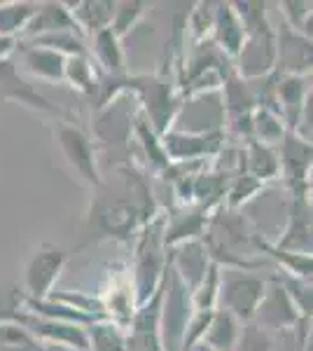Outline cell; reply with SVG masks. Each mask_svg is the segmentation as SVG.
Instances as JSON below:
<instances>
[{
	"mask_svg": "<svg viewBox=\"0 0 313 351\" xmlns=\"http://www.w3.org/2000/svg\"><path fill=\"white\" fill-rule=\"evenodd\" d=\"M306 197H309V204L313 206V169H311V176H309V192H306Z\"/></svg>",
	"mask_w": 313,
	"mask_h": 351,
	"instance_id": "cell-37",
	"label": "cell"
},
{
	"mask_svg": "<svg viewBox=\"0 0 313 351\" xmlns=\"http://www.w3.org/2000/svg\"><path fill=\"white\" fill-rule=\"evenodd\" d=\"M42 351H79V349L64 347V344H42Z\"/></svg>",
	"mask_w": 313,
	"mask_h": 351,
	"instance_id": "cell-36",
	"label": "cell"
},
{
	"mask_svg": "<svg viewBox=\"0 0 313 351\" xmlns=\"http://www.w3.org/2000/svg\"><path fill=\"white\" fill-rule=\"evenodd\" d=\"M278 157H281V176L292 192V199L306 197L313 169V143L301 138L299 134L288 132L283 143L278 145Z\"/></svg>",
	"mask_w": 313,
	"mask_h": 351,
	"instance_id": "cell-10",
	"label": "cell"
},
{
	"mask_svg": "<svg viewBox=\"0 0 313 351\" xmlns=\"http://www.w3.org/2000/svg\"><path fill=\"white\" fill-rule=\"evenodd\" d=\"M0 351H42V342L16 321H0Z\"/></svg>",
	"mask_w": 313,
	"mask_h": 351,
	"instance_id": "cell-28",
	"label": "cell"
},
{
	"mask_svg": "<svg viewBox=\"0 0 313 351\" xmlns=\"http://www.w3.org/2000/svg\"><path fill=\"white\" fill-rule=\"evenodd\" d=\"M147 223L150 218L131 199H115L99 211V228L112 239H127L131 232L143 230Z\"/></svg>",
	"mask_w": 313,
	"mask_h": 351,
	"instance_id": "cell-14",
	"label": "cell"
},
{
	"mask_svg": "<svg viewBox=\"0 0 313 351\" xmlns=\"http://www.w3.org/2000/svg\"><path fill=\"white\" fill-rule=\"evenodd\" d=\"M213 311H195V314H192L190 324H187V330H185L183 351H192L197 344H201V339L210 326V319H213Z\"/></svg>",
	"mask_w": 313,
	"mask_h": 351,
	"instance_id": "cell-33",
	"label": "cell"
},
{
	"mask_svg": "<svg viewBox=\"0 0 313 351\" xmlns=\"http://www.w3.org/2000/svg\"><path fill=\"white\" fill-rule=\"evenodd\" d=\"M304 319L299 307L295 304L292 295L288 293L286 284L281 281V276L274 274L266 281V293L262 298L258 314H255L253 324H258L260 328H264L266 332H276V330H295V326Z\"/></svg>",
	"mask_w": 313,
	"mask_h": 351,
	"instance_id": "cell-9",
	"label": "cell"
},
{
	"mask_svg": "<svg viewBox=\"0 0 313 351\" xmlns=\"http://www.w3.org/2000/svg\"><path fill=\"white\" fill-rule=\"evenodd\" d=\"M162 145L166 150L171 164H195L218 157L225 148V132L215 134H183L168 129L162 136Z\"/></svg>",
	"mask_w": 313,
	"mask_h": 351,
	"instance_id": "cell-11",
	"label": "cell"
},
{
	"mask_svg": "<svg viewBox=\"0 0 313 351\" xmlns=\"http://www.w3.org/2000/svg\"><path fill=\"white\" fill-rule=\"evenodd\" d=\"M164 228H166V216L157 213L150 223L140 230L138 241L134 251V274H131V286H134L136 307H143L157 295V291L164 284L166 276L168 258L166 246H164Z\"/></svg>",
	"mask_w": 313,
	"mask_h": 351,
	"instance_id": "cell-2",
	"label": "cell"
},
{
	"mask_svg": "<svg viewBox=\"0 0 313 351\" xmlns=\"http://www.w3.org/2000/svg\"><path fill=\"white\" fill-rule=\"evenodd\" d=\"M145 3H117L115 8V19H112V33L122 40L129 31H134L138 26L140 16L145 14Z\"/></svg>",
	"mask_w": 313,
	"mask_h": 351,
	"instance_id": "cell-31",
	"label": "cell"
},
{
	"mask_svg": "<svg viewBox=\"0 0 313 351\" xmlns=\"http://www.w3.org/2000/svg\"><path fill=\"white\" fill-rule=\"evenodd\" d=\"M16 52H19L21 68L31 77H38V80L52 82V84L66 82V56H61L54 49L38 47V45L21 43V40Z\"/></svg>",
	"mask_w": 313,
	"mask_h": 351,
	"instance_id": "cell-16",
	"label": "cell"
},
{
	"mask_svg": "<svg viewBox=\"0 0 313 351\" xmlns=\"http://www.w3.org/2000/svg\"><path fill=\"white\" fill-rule=\"evenodd\" d=\"M87 335L89 351H127V330L110 319L89 326Z\"/></svg>",
	"mask_w": 313,
	"mask_h": 351,
	"instance_id": "cell-27",
	"label": "cell"
},
{
	"mask_svg": "<svg viewBox=\"0 0 313 351\" xmlns=\"http://www.w3.org/2000/svg\"><path fill=\"white\" fill-rule=\"evenodd\" d=\"M218 295H220V265H210L206 279L201 281V286L192 293V304L195 311H213L218 309Z\"/></svg>",
	"mask_w": 313,
	"mask_h": 351,
	"instance_id": "cell-30",
	"label": "cell"
},
{
	"mask_svg": "<svg viewBox=\"0 0 313 351\" xmlns=\"http://www.w3.org/2000/svg\"><path fill=\"white\" fill-rule=\"evenodd\" d=\"M225 124H227V115H225V101H222V89H220V92L185 96L171 129L183 134H215V132H225Z\"/></svg>",
	"mask_w": 313,
	"mask_h": 351,
	"instance_id": "cell-7",
	"label": "cell"
},
{
	"mask_svg": "<svg viewBox=\"0 0 313 351\" xmlns=\"http://www.w3.org/2000/svg\"><path fill=\"white\" fill-rule=\"evenodd\" d=\"M241 330L243 324L234 314H229L225 309H215L201 344H206L213 351H236V344L241 339Z\"/></svg>",
	"mask_w": 313,
	"mask_h": 351,
	"instance_id": "cell-22",
	"label": "cell"
},
{
	"mask_svg": "<svg viewBox=\"0 0 313 351\" xmlns=\"http://www.w3.org/2000/svg\"><path fill=\"white\" fill-rule=\"evenodd\" d=\"M234 8L246 26V43L236 59V73L248 82L262 80L276 73L278 66L276 24L266 16L264 3H236Z\"/></svg>",
	"mask_w": 313,
	"mask_h": 351,
	"instance_id": "cell-1",
	"label": "cell"
},
{
	"mask_svg": "<svg viewBox=\"0 0 313 351\" xmlns=\"http://www.w3.org/2000/svg\"><path fill=\"white\" fill-rule=\"evenodd\" d=\"M236 351H274L271 332H266L264 328H260L258 324H243Z\"/></svg>",
	"mask_w": 313,
	"mask_h": 351,
	"instance_id": "cell-32",
	"label": "cell"
},
{
	"mask_svg": "<svg viewBox=\"0 0 313 351\" xmlns=\"http://www.w3.org/2000/svg\"><path fill=\"white\" fill-rule=\"evenodd\" d=\"M16 49H19V38H8L0 36V61H10Z\"/></svg>",
	"mask_w": 313,
	"mask_h": 351,
	"instance_id": "cell-35",
	"label": "cell"
},
{
	"mask_svg": "<svg viewBox=\"0 0 313 351\" xmlns=\"http://www.w3.org/2000/svg\"><path fill=\"white\" fill-rule=\"evenodd\" d=\"M54 143H56V148H59L61 157L71 164L73 171H75L89 188H101V185H103L101 171H99V157H96V143L82 132V129L71 122L56 120Z\"/></svg>",
	"mask_w": 313,
	"mask_h": 351,
	"instance_id": "cell-6",
	"label": "cell"
},
{
	"mask_svg": "<svg viewBox=\"0 0 313 351\" xmlns=\"http://www.w3.org/2000/svg\"><path fill=\"white\" fill-rule=\"evenodd\" d=\"M40 3H0V36L21 38Z\"/></svg>",
	"mask_w": 313,
	"mask_h": 351,
	"instance_id": "cell-24",
	"label": "cell"
},
{
	"mask_svg": "<svg viewBox=\"0 0 313 351\" xmlns=\"http://www.w3.org/2000/svg\"><path fill=\"white\" fill-rule=\"evenodd\" d=\"M99 80L101 73L89 56H71V59H66V82H71L82 94L96 96Z\"/></svg>",
	"mask_w": 313,
	"mask_h": 351,
	"instance_id": "cell-26",
	"label": "cell"
},
{
	"mask_svg": "<svg viewBox=\"0 0 313 351\" xmlns=\"http://www.w3.org/2000/svg\"><path fill=\"white\" fill-rule=\"evenodd\" d=\"M306 92H309V77L283 75V73L276 71V104L290 132H295L299 124Z\"/></svg>",
	"mask_w": 313,
	"mask_h": 351,
	"instance_id": "cell-20",
	"label": "cell"
},
{
	"mask_svg": "<svg viewBox=\"0 0 313 351\" xmlns=\"http://www.w3.org/2000/svg\"><path fill=\"white\" fill-rule=\"evenodd\" d=\"M295 134H299L301 138L313 143V82L309 84V92H306L304 108H301V117H299V124H297V129H295Z\"/></svg>",
	"mask_w": 313,
	"mask_h": 351,
	"instance_id": "cell-34",
	"label": "cell"
},
{
	"mask_svg": "<svg viewBox=\"0 0 313 351\" xmlns=\"http://www.w3.org/2000/svg\"><path fill=\"white\" fill-rule=\"evenodd\" d=\"M195 314L192 291L173 269H166V284L162 298V344L164 351H183L187 324Z\"/></svg>",
	"mask_w": 313,
	"mask_h": 351,
	"instance_id": "cell-5",
	"label": "cell"
},
{
	"mask_svg": "<svg viewBox=\"0 0 313 351\" xmlns=\"http://www.w3.org/2000/svg\"><path fill=\"white\" fill-rule=\"evenodd\" d=\"M288 132H290L288 124L278 112L269 110V108L255 110V115H253V138L255 141H260V143H264V145H271V148H278Z\"/></svg>",
	"mask_w": 313,
	"mask_h": 351,
	"instance_id": "cell-25",
	"label": "cell"
},
{
	"mask_svg": "<svg viewBox=\"0 0 313 351\" xmlns=\"http://www.w3.org/2000/svg\"><path fill=\"white\" fill-rule=\"evenodd\" d=\"M213 24H215V5L199 3L190 12V16H187V33H190L192 40L197 45H201L213 36Z\"/></svg>",
	"mask_w": 313,
	"mask_h": 351,
	"instance_id": "cell-29",
	"label": "cell"
},
{
	"mask_svg": "<svg viewBox=\"0 0 313 351\" xmlns=\"http://www.w3.org/2000/svg\"><path fill=\"white\" fill-rule=\"evenodd\" d=\"M192 351H213V349H208V347H206V344H197V347H195V349H192Z\"/></svg>",
	"mask_w": 313,
	"mask_h": 351,
	"instance_id": "cell-38",
	"label": "cell"
},
{
	"mask_svg": "<svg viewBox=\"0 0 313 351\" xmlns=\"http://www.w3.org/2000/svg\"><path fill=\"white\" fill-rule=\"evenodd\" d=\"M92 47H89V59L99 68L101 75L110 77H124L127 75V56L119 45V38L112 33V28H103L96 36L89 38Z\"/></svg>",
	"mask_w": 313,
	"mask_h": 351,
	"instance_id": "cell-19",
	"label": "cell"
},
{
	"mask_svg": "<svg viewBox=\"0 0 313 351\" xmlns=\"http://www.w3.org/2000/svg\"><path fill=\"white\" fill-rule=\"evenodd\" d=\"M266 293V281L253 271L222 269L220 267V295L218 309L234 314L241 324H253L258 307Z\"/></svg>",
	"mask_w": 313,
	"mask_h": 351,
	"instance_id": "cell-3",
	"label": "cell"
},
{
	"mask_svg": "<svg viewBox=\"0 0 313 351\" xmlns=\"http://www.w3.org/2000/svg\"><path fill=\"white\" fill-rule=\"evenodd\" d=\"M66 267V251L52 243H40L24 265V295L33 300H47L54 293Z\"/></svg>",
	"mask_w": 313,
	"mask_h": 351,
	"instance_id": "cell-8",
	"label": "cell"
},
{
	"mask_svg": "<svg viewBox=\"0 0 313 351\" xmlns=\"http://www.w3.org/2000/svg\"><path fill=\"white\" fill-rule=\"evenodd\" d=\"M127 94H136L143 104V112L159 136L173 127L183 99L173 94V87L162 77L150 75H127Z\"/></svg>",
	"mask_w": 313,
	"mask_h": 351,
	"instance_id": "cell-4",
	"label": "cell"
},
{
	"mask_svg": "<svg viewBox=\"0 0 313 351\" xmlns=\"http://www.w3.org/2000/svg\"><path fill=\"white\" fill-rule=\"evenodd\" d=\"M278 38V66L276 71L283 75H313V40L301 31H295L286 21L276 26Z\"/></svg>",
	"mask_w": 313,
	"mask_h": 351,
	"instance_id": "cell-12",
	"label": "cell"
},
{
	"mask_svg": "<svg viewBox=\"0 0 313 351\" xmlns=\"http://www.w3.org/2000/svg\"><path fill=\"white\" fill-rule=\"evenodd\" d=\"M213 43L227 59L236 61L246 43V26L231 3L215 5V24H213Z\"/></svg>",
	"mask_w": 313,
	"mask_h": 351,
	"instance_id": "cell-17",
	"label": "cell"
},
{
	"mask_svg": "<svg viewBox=\"0 0 313 351\" xmlns=\"http://www.w3.org/2000/svg\"><path fill=\"white\" fill-rule=\"evenodd\" d=\"M66 5L71 8L79 31H82V36L87 40L99 31H103V28L112 26L115 8H117V3H66Z\"/></svg>",
	"mask_w": 313,
	"mask_h": 351,
	"instance_id": "cell-23",
	"label": "cell"
},
{
	"mask_svg": "<svg viewBox=\"0 0 313 351\" xmlns=\"http://www.w3.org/2000/svg\"><path fill=\"white\" fill-rule=\"evenodd\" d=\"M166 258H168L171 269L183 279V284L190 288L192 293L201 286V281L206 279L210 265H213L203 239L185 241L173 248H166Z\"/></svg>",
	"mask_w": 313,
	"mask_h": 351,
	"instance_id": "cell-13",
	"label": "cell"
},
{
	"mask_svg": "<svg viewBox=\"0 0 313 351\" xmlns=\"http://www.w3.org/2000/svg\"><path fill=\"white\" fill-rule=\"evenodd\" d=\"M246 164V173L258 178L260 183H269L281 176V157H278V148L264 145L255 138H248L241 150V167Z\"/></svg>",
	"mask_w": 313,
	"mask_h": 351,
	"instance_id": "cell-21",
	"label": "cell"
},
{
	"mask_svg": "<svg viewBox=\"0 0 313 351\" xmlns=\"http://www.w3.org/2000/svg\"><path fill=\"white\" fill-rule=\"evenodd\" d=\"M210 213L199 206H183V211L166 213V228H164V246L173 248L185 241L203 239L210 225Z\"/></svg>",
	"mask_w": 313,
	"mask_h": 351,
	"instance_id": "cell-15",
	"label": "cell"
},
{
	"mask_svg": "<svg viewBox=\"0 0 313 351\" xmlns=\"http://www.w3.org/2000/svg\"><path fill=\"white\" fill-rule=\"evenodd\" d=\"M59 31H73V33H77V36H82L75 16H73L71 8H68L66 3H40L36 16H33L31 24L26 26L24 36H21L19 40H33V38L47 36V33H59ZM84 40H87V38H84Z\"/></svg>",
	"mask_w": 313,
	"mask_h": 351,
	"instance_id": "cell-18",
	"label": "cell"
}]
</instances>
